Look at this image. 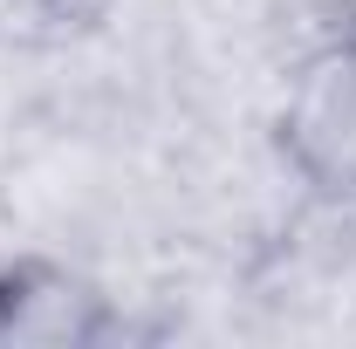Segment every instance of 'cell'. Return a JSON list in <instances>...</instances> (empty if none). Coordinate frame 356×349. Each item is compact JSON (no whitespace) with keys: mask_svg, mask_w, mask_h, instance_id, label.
I'll return each instance as SVG.
<instances>
[{"mask_svg":"<svg viewBox=\"0 0 356 349\" xmlns=\"http://www.w3.org/2000/svg\"><path fill=\"white\" fill-rule=\"evenodd\" d=\"M281 158L322 199H356V14L329 21L281 103Z\"/></svg>","mask_w":356,"mask_h":349,"instance_id":"1","label":"cell"},{"mask_svg":"<svg viewBox=\"0 0 356 349\" xmlns=\"http://www.w3.org/2000/svg\"><path fill=\"white\" fill-rule=\"evenodd\" d=\"M103 7L110 0H35V14L55 28H89V21H103Z\"/></svg>","mask_w":356,"mask_h":349,"instance_id":"2","label":"cell"}]
</instances>
